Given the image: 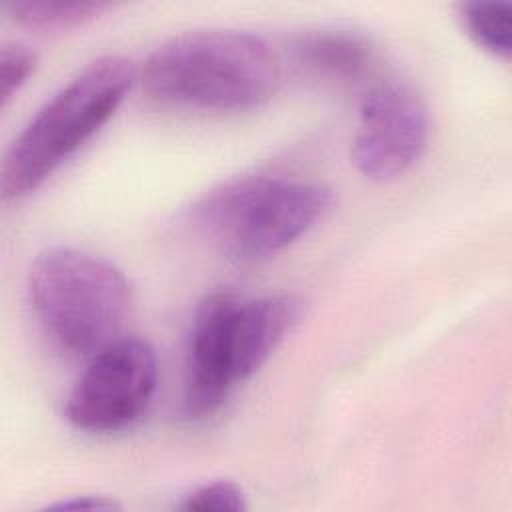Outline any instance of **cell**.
<instances>
[{
  "mask_svg": "<svg viewBox=\"0 0 512 512\" xmlns=\"http://www.w3.org/2000/svg\"><path fill=\"white\" fill-rule=\"evenodd\" d=\"M140 82L160 102L242 110L272 98L280 84V62L256 34L228 28L190 30L150 52Z\"/></svg>",
  "mask_w": 512,
  "mask_h": 512,
  "instance_id": "obj_1",
  "label": "cell"
},
{
  "mask_svg": "<svg viewBox=\"0 0 512 512\" xmlns=\"http://www.w3.org/2000/svg\"><path fill=\"white\" fill-rule=\"evenodd\" d=\"M298 316L300 304L290 296L208 294L194 312L188 336L186 414L190 418L214 414L232 388L270 358Z\"/></svg>",
  "mask_w": 512,
  "mask_h": 512,
  "instance_id": "obj_2",
  "label": "cell"
},
{
  "mask_svg": "<svg viewBox=\"0 0 512 512\" xmlns=\"http://www.w3.org/2000/svg\"><path fill=\"white\" fill-rule=\"evenodd\" d=\"M28 298L40 328L56 348L72 356H92L118 340L132 290L114 262L56 246L34 258Z\"/></svg>",
  "mask_w": 512,
  "mask_h": 512,
  "instance_id": "obj_3",
  "label": "cell"
},
{
  "mask_svg": "<svg viewBox=\"0 0 512 512\" xmlns=\"http://www.w3.org/2000/svg\"><path fill=\"white\" fill-rule=\"evenodd\" d=\"M136 70L124 56L88 62L52 94L10 144L2 162L4 198L34 192L116 112Z\"/></svg>",
  "mask_w": 512,
  "mask_h": 512,
  "instance_id": "obj_4",
  "label": "cell"
},
{
  "mask_svg": "<svg viewBox=\"0 0 512 512\" xmlns=\"http://www.w3.org/2000/svg\"><path fill=\"white\" fill-rule=\"evenodd\" d=\"M332 204V192L318 182L276 176H240L210 190L194 218L210 242L230 260H268L308 230Z\"/></svg>",
  "mask_w": 512,
  "mask_h": 512,
  "instance_id": "obj_5",
  "label": "cell"
},
{
  "mask_svg": "<svg viewBox=\"0 0 512 512\" xmlns=\"http://www.w3.org/2000/svg\"><path fill=\"white\" fill-rule=\"evenodd\" d=\"M158 378L154 348L134 336L118 338L90 356L66 400V418L86 432H116L140 418Z\"/></svg>",
  "mask_w": 512,
  "mask_h": 512,
  "instance_id": "obj_6",
  "label": "cell"
},
{
  "mask_svg": "<svg viewBox=\"0 0 512 512\" xmlns=\"http://www.w3.org/2000/svg\"><path fill=\"white\" fill-rule=\"evenodd\" d=\"M428 108L408 82L380 80L362 98L352 140V162L370 180L404 174L424 152Z\"/></svg>",
  "mask_w": 512,
  "mask_h": 512,
  "instance_id": "obj_7",
  "label": "cell"
},
{
  "mask_svg": "<svg viewBox=\"0 0 512 512\" xmlns=\"http://www.w3.org/2000/svg\"><path fill=\"white\" fill-rule=\"evenodd\" d=\"M296 52L306 66L336 78H358L374 60L372 42L348 28L308 30L298 36Z\"/></svg>",
  "mask_w": 512,
  "mask_h": 512,
  "instance_id": "obj_8",
  "label": "cell"
},
{
  "mask_svg": "<svg viewBox=\"0 0 512 512\" xmlns=\"http://www.w3.org/2000/svg\"><path fill=\"white\" fill-rule=\"evenodd\" d=\"M100 2H10L6 12L14 22L38 32H62L84 26L104 12Z\"/></svg>",
  "mask_w": 512,
  "mask_h": 512,
  "instance_id": "obj_9",
  "label": "cell"
},
{
  "mask_svg": "<svg viewBox=\"0 0 512 512\" xmlns=\"http://www.w3.org/2000/svg\"><path fill=\"white\" fill-rule=\"evenodd\" d=\"M460 18L468 36L486 52L508 58L512 50V6L510 2H464Z\"/></svg>",
  "mask_w": 512,
  "mask_h": 512,
  "instance_id": "obj_10",
  "label": "cell"
},
{
  "mask_svg": "<svg viewBox=\"0 0 512 512\" xmlns=\"http://www.w3.org/2000/svg\"><path fill=\"white\" fill-rule=\"evenodd\" d=\"M180 510H218V512H238L246 508V496L242 488L230 480H216L210 484H202L188 492L184 500L178 504Z\"/></svg>",
  "mask_w": 512,
  "mask_h": 512,
  "instance_id": "obj_11",
  "label": "cell"
},
{
  "mask_svg": "<svg viewBox=\"0 0 512 512\" xmlns=\"http://www.w3.org/2000/svg\"><path fill=\"white\" fill-rule=\"evenodd\" d=\"M36 68V54L22 44H4L0 50V100L2 106L24 86Z\"/></svg>",
  "mask_w": 512,
  "mask_h": 512,
  "instance_id": "obj_12",
  "label": "cell"
},
{
  "mask_svg": "<svg viewBox=\"0 0 512 512\" xmlns=\"http://www.w3.org/2000/svg\"><path fill=\"white\" fill-rule=\"evenodd\" d=\"M50 508H54V510H116L120 506L106 496L84 494V496H72L68 500L56 502Z\"/></svg>",
  "mask_w": 512,
  "mask_h": 512,
  "instance_id": "obj_13",
  "label": "cell"
}]
</instances>
